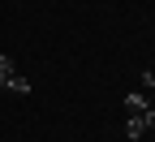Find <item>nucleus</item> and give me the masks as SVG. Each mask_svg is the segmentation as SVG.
<instances>
[{"instance_id": "f257e3e1", "label": "nucleus", "mask_w": 155, "mask_h": 142, "mask_svg": "<svg viewBox=\"0 0 155 142\" xmlns=\"http://www.w3.org/2000/svg\"><path fill=\"white\" fill-rule=\"evenodd\" d=\"M0 91H13V95H30V82L26 78H17V69H13V60L0 52Z\"/></svg>"}, {"instance_id": "20e7f679", "label": "nucleus", "mask_w": 155, "mask_h": 142, "mask_svg": "<svg viewBox=\"0 0 155 142\" xmlns=\"http://www.w3.org/2000/svg\"><path fill=\"white\" fill-rule=\"evenodd\" d=\"M147 134H155V108L147 112Z\"/></svg>"}, {"instance_id": "7ed1b4c3", "label": "nucleus", "mask_w": 155, "mask_h": 142, "mask_svg": "<svg viewBox=\"0 0 155 142\" xmlns=\"http://www.w3.org/2000/svg\"><path fill=\"white\" fill-rule=\"evenodd\" d=\"M142 91L151 95V104H155V73H142Z\"/></svg>"}, {"instance_id": "f03ea898", "label": "nucleus", "mask_w": 155, "mask_h": 142, "mask_svg": "<svg viewBox=\"0 0 155 142\" xmlns=\"http://www.w3.org/2000/svg\"><path fill=\"white\" fill-rule=\"evenodd\" d=\"M125 134L129 138H147V116H125Z\"/></svg>"}]
</instances>
